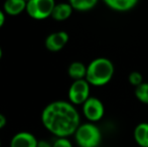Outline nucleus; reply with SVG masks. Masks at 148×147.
Masks as SVG:
<instances>
[{
	"label": "nucleus",
	"mask_w": 148,
	"mask_h": 147,
	"mask_svg": "<svg viewBox=\"0 0 148 147\" xmlns=\"http://www.w3.org/2000/svg\"><path fill=\"white\" fill-rule=\"evenodd\" d=\"M74 135L77 144L80 147H98L102 141L101 130L92 122L81 124Z\"/></svg>",
	"instance_id": "7ed1b4c3"
},
{
	"label": "nucleus",
	"mask_w": 148,
	"mask_h": 147,
	"mask_svg": "<svg viewBox=\"0 0 148 147\" xmlns=\"http://www.w3.org/2000/svg\"><path fill=\"white\" fill-rule=\"evenodd\" d=\"M41 122L51 134L58 138H66L75 134L81 125L78 110L70 102L55 101L43 109Z\"/></svg>",
	"instance_id": "f257e3e1"
},
{
	"label": "nucleus",
	"mask_w": 148,
	"mask_h": 147,
	"mask_svg": "<svg viewBox=\"0 0 148 147\" xmlns=\"http://www.w3.org/2000/svg\"><path fill=\"white\" fill-rule=\"evenodd\" d=\"M128 81L132 86H134L135 88L138 86H140L143 82V76L141 73L137 71H134V72H131L128 76Z\"/></svg>",
	"instance_id": "dca6fc26"
},
{
	"label": "nucleus",
	"mask_w": 148,
	"mask_h": 147,
	"mask_svg": "<svg viewBox=\"0 0 148 147\" xmlns=\"http://www.w3.org/2000/svg\"><path fill=\"white\" fill-rule=\"evenodd\" d=\"M4 22H5V14H4V12L0 9V27L3 26Z\"/></svg>",
	"instance_id": "aec40b11"
},
{
	"label": "nucleus",
	"mask_w": 148,
	"mask_h": 147,
	"mask_svg": "<svg viewBox=\"0 0 148 147\" xmlns=\"http://www.w3.org/2000/svg\"><path fill=\"white\" fill-rule=\"evenodd\" d=\"M68 74L74 81L86 79L87 66L81 62H73L68 69Z\"/></svg>",
	"instance_id": "ddd939ff"
},
{
	"label": "nucleus",
	"mask_w": 148,
	"mask_h": 147,
	"mask_svg": "<svg viewBox=\"0 0 148 147\" xmlns=\"http://www.w3.org/2000/svg\"><path fill=\"white\" fill-rule=\"evenodd\" d=\"M55 6L53 0H29L26 3L25 11L33 19L42 20L51 16Z\"/></svg>",
	"instance_id": "20e7f679"
},
{
	"label": "nucleus",
	"mask_w": 148,
	"mask_h": 147,
	"mask_svg": "<svg viewBox=\"0 0 148 147\" xmlns=\"http://www.w3.org/2000/svg\"><path fill=\"white\" fill-rule=\"evenodd\" d=\"M37 139L29 132H18L12 137L10 147H37Z\"/></svg>",
	"instance_id": "6e6552de"
},
{
	"label": "nucleus",
	"mask_w": 148,
	"mask_h": 147,
	"mask_svg": "<svg viewBox=\"0 0 148 147\" xmlns=\"http://www.w3.org/2000/svg\"><path fill=\"white\" fill-rule=\"evenodd\" d=\"M82 106L84 116L92 123L100 121L105 114V107L103 102L97 97L91 96Z\"/></svg>",
	"instance_id": "423d86ee"
},
{
	"label": "nucleus",
	"mask_w": 148,
	"mask_h": 147,
	"mask_svg": "<svg viewBox=\"0 0 148 147\" xmlns=\"http://www.w3.org/2000/svg\"><path fill=\"white\" fill-rule=\"evenodd\" d=\"M53 147H73V144L68 138H58L53 143Z\"/></svg>",
	"instance_id": "f3484780"
},
{
	"label": "nucleus",
	"mask_w": 148,
	"mask_h": 147,
	"mask_svg": "<svg viewBox=\"0 0 148 147\" xmlns=\"http://www.w3.org/2000/svg\"><path fill=\"white\" fill-rule=\"evenodd\" d=\"M134 139L140 147H148V123L141 122L134 129Z\"/></svg>",
	"instance_id": "9b49d317"
},
{
	"label": "nucleus",
	"mask_w": 148,
	"mask_h": 147,
	"mask_svg": "<svg viewBox=\"0 0 148 147\" xmlns=\"http://www.w3.org/2000/svg\"><path fill=\"white\" fill-rule=\"evenodd\" d=\"M26 3L24 0H8L3 4V9L9 15H18L26 10Z\"/></svg>",
	"instance_id": "f8f14e48"
},
{
	"label": "nucleus",
	"mask_w": 148,
	"mask_h": 147,
	"mask_svg": "<svg viewBox=\"0 0 148 147\" xmlns=\"http://www.w3.org/2000/svg\"><path fill=\"white\" fill-rule=\"evenodd\" d=\"M6 122H7V121H6L5 116H4L3 114L0 113V129H2V128L6 125Z\"/></svg>",
	"instance_id": "6ab92c4d"
},
{
	"label": "nucleus",
	"mask_w": 148,
	"mask_h": 147,
	"mask_svg": "<svg viewBox=\"0 0 148 147\" xmlns=\"http://www.w3.org/2000/svg\"><path fill=\"white\" fill-rule=\"evenodd\" d=\"M0 147H1V140H0Z\"/></svg>",
	"instance_id": "4be33fe9"
},
{
	"label": "nucleus",
	"mask_w": 148,
	"mask_h": 147,
	"mask_svg": "<svg viewBox=\"0 0 148 147\" xmlns=\"http://www.w3.org/2000/svg\"><path fill=\"white\" fill-rule=\"evenodd\" d=\"M73 7L71 5V3H59L56 4L55 8H53V14H51V17L53 19L58 20V21H62V20H66L72 15L73 13Z\"/></svg>",
	"instance_id": "9d476101"
},
{
	"label": "nucleus",
	"mask_w": 148,
	"mask_h": 147,
	"mask_svg": "<svg viewBox=\"0 0 148 147\" xmlns=\"http://www.w3.org/2000/svg\"><path fill=\"white\" fill-rule=\"evenodd\" d=\"M70 103L73 105H83L91 97V85L86 79L74 81L68 92Z\"/></svg>",
	"instance_id": "39448f33"
},
{
	"label": "nucleus",
	"mask_w": 148,
	"mask_h": 147,
	"mask_svg": "<svg viewBox=\"0 0 148 147\" xmlns=\"http://www.w3.org/2000/svg\"><path fill=\"white\" fill-rule=\"evenodd\" d=\"M115 73L114 64L109 59L99 57L87 66L86 80L92 86L102 87L112 80Z\"/></svg>",
	"instance_id": "f03ea898"
},
{
	"label": "nucleus",
	"mask_w": 148,
	"mask_h": 147,
	"mask_svg": "<svg viewBox=\"0 0 148 147\" xmlns=\"http://www.w3.org/2000/svg\"><path fill=\"white\" fill-rule=\"evenodd\" d=\"M37 147H53V144L45 141V140H40V141H38V143H37Z\"/></svg>",
	"instance_id": "a211bd4d"
},
{
	"label": "nucleus",
	"mask_w": 148,
	"mask_h": 147,
	"mask_svg": "<svg viewBox=\"0 0 148 147\" xmlns=\"http://www.w3.org/2000/svg\"><path fill=\"white\" fill-rule=\"evenodd\" d=\"M73 9L78 11H89L97 5V0H71Z\"/></svg>",
	"instance_id": "4468645a"
},
{
	"label": "nucleus",
	"mask_w": 148,
	"mask_h": 147,
	"mask_svg": "<svg viewBox=\"0 0 148 147\" xmlns=\"http://www.w3.org/2000/svg\"><path fill=\"white\" fill-rule=\"evenodd\" d=\"M104 3L112 10L118 12H126L133 9L138 4L137 0H105Z\"/></svg>",
	"instance_id": "1a4fd4ad"
},
{
	"label": "nucleus",
	"mask_w": 148,
	"mask_h": 147,
	"mask_svg": "<svg viewBox=\"0 0 148 147\" xmlns=\"http://www.w3.org/2000/svg\"><path fill=\"white\" fill-rule=\"evenodd\" d=\"M69 41V34L66 31H57L51 34L45 38V44L49 51H60Z\"/></svg>",
	"instance_id": "0eeeda50"
},
{
	"label": "nucleus",
	"mask_w": 148,
	"mask_h": 147,
	"mask_svg": "<svg viewBox=\"0 0 148 147\" xmlns=\"http://www.w3.org/2000/svg\"><path fill=\"white\" fill-rule=\"evenodd\" d=\"M1 57H2V49L0 46V59H1Z\"/></svg>",
	"instance_id": "412c9836"
},
{
	"label": "nucleus",
	"mask_w": 148,
	"mask_h": 147,
	"mask_svg": "<svg viewBox=\"0 0 148 147\" xmlns=\"http://www.w3.org/2000/svg\"><path fill=\"white\" fill-rule=\"evenodd\" d=\"M135 97L143 104L148 105V83H142L140 86L136 87L134 91Z\"/></svg>",
	"instance_id": "2eb2a0df"
}]
</instances>
